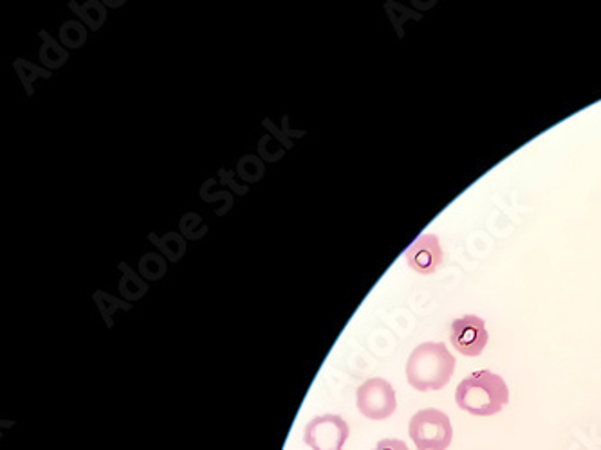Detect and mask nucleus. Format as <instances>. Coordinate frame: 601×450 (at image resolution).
I'll return each instance as SVG.
<instances>
[{
    "label": "nucleus",
    "mask_w": 601,
    "mask_h": 450,
    "mask_svg": "<svg viewBox=\"0 0 601 450\" xmlns=\"http://www.w3.org/2000/svg\"><path fill=\"white\" fill-rule=\"evenodd\" d=\"M455 360L443 343H423L406 360V380L419 393L439 391L454 377Z\"/></svg>",
    "instance_id": "obj_1"
},
{
    "label": "nucleus",
    "mask_w": 601,
    "mask_h": 450,
    "mask_svg": "<svg viewBox=\"0 0 601 450\" xmlns=\"http://www.w3.org/2000/svg\"><path fill=\"white\" fill-rule=\"evenodd\" d=\"M455 402L474 417H494L509 404L508 384L497 373L480 369L460 380L455 389Z\"/></svg>",
    "instance_id": "obj_2"
},
{
    "label": "nucleus",
    "mask_w": 601,
    "mask_h": 450,
    "mask_svg": "<svg viewBox=\"0 0 601 450\" xmlns=\"http://www.w3.org/2000/svg\"><path fill=\"white\" fill-rule=\"evenodd\" d=\"M408 435L417 450H448L454 441V426L446 412L428 407L411 418Z\"/></svg>",
    "instance_id": "obj_3"
},
{
    "label": "nucleus",
    "mask_w": 601,
    "mask_h": 450,
    "mask_svg": "<svg viewBox=\"0 0 601 450\" xmlns=\"http://www.w3.org/2000/svg\"><path fill=\"white\" fill-rule=\"evenodd\" d=\"M356 404L360 412L369 420H386L396 411V389L385 378H369L358 388Z\"/></svg>",
    "instance_id": "obj_4"
},
{
    "label": "nucleus",
    "mask_w": 601,
    "mask_h": 450,
    "mask_svg": "<svg viewBox=\"0 0 601 450\" xmlns=\"http://www.w3.org/2000/svg\"><path fill=\"white\" fill-rule=\"evenodd\" d=\"M351 427L338 415H320L303 429V441L311 450H343Z\"/></svg>",
    "instance_id": "obj_5"
},
{
    "label": "nucleus",
    "mask_w": 601,
    "mask_h": 450,
    "mask_svg": "<svg viewBox=\"0 0 601 450\" xmlns=\"http://www.w3.org/2000/svg\"><path fill=\"white\" fill-rule=\"evenodd\" d=\"M488 328L479 315H463L452 323V346L465 357H479L488 346Z\"/></svg>",
    "instance_id": "obj_6"
},
{
    "label": "nucleus",
    "mask_w": 601,
    "mask_h": 450,
    "mask_svg": "<svg viewBox=\"0 0 601 450\" xmlns=\"http://www.w3.org/2000/svg\"><path fill=\"white\" fill-rule=\"evenodd\" d=\"M405 258L412 271L419 274H434L443 265L445 252L441 248L439 238L435 234H421L416 242L406 249Z\"/></svg>",
    "instance_id": "obj_7"
},
{
    "label": "nucleus",
    "mask_w": 601,
    "mask_h": 450,
    "mask_svg": "<svg viewBox=\"0 0 601 450\" xmlns=\"http://www.w3.org/2000/svg\"><path fill=\"white\" fill-rule=\"evenodd\" d=\"M372 450H411L403 440H394V438H388V440L377 441L376 447Z\"/></svg>",
    "instance_id": "obj_8"
}]
</instances>
